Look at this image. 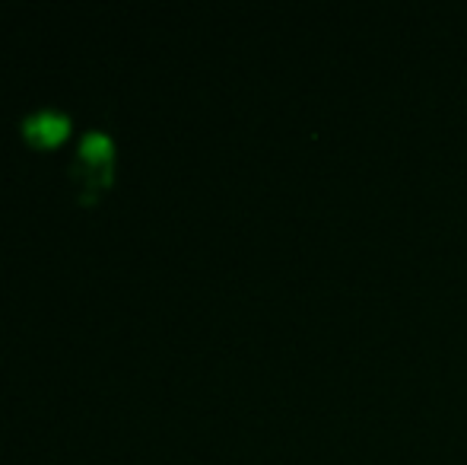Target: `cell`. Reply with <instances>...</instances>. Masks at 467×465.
<instances>
[{"instance_id":"6da1fadb","label":"cell","mask_w":467,"mask_h":465,"mask_svg":"<svg viewBox=\"0 0 467 465\" xmlns=\"http://www.w3.org/2000/svg\"><path fill=\"white\" fill-rule=\"evenodd\" d=\"M77 201L96 205L99 195L111 185V134L105 128L83 131L77 143Z\"/></svg>"},{"instance_id":"7a4b0ae2","label":"cell","mask_w":467,"mask_h":465,"mask_svg":"<svg viewBox=\"0 0 467 465\" xmlns=\"http://www.w3.org/2000/svg\"><path fill=\"white\" fill-rule=\"evenodd\" d=\"M19 134L26 137L29 147L51 150L70 134V115L57 112V109H36L19 118Z\"/></svg>"}]
</instances>
